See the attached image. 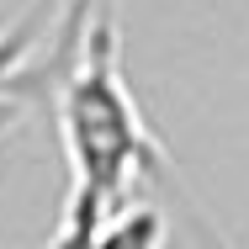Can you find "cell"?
Instances as JSON below:
<instances>
[{
	"mask_svg": "<svg viewBox=\"0 0 249 249\" xmlns=\"http://www.w3.org/2000/svg\"><path fill=\"white\" fill-rule=\"evenodd\" d=\"M164 244V212L154 207H122L111 223H101L85 244L74 249H159Z\"/></svg>",
	"mask_w": 249,
	"mask_h": 249,
	"instance_id": "obj_2",
	"label": "cell"
},
{
	"mask_svg": "<svg viewBox=\"0 0 249 249\" xmlns=\"http://www.w3.org/2000/svg\"><path fill=\"white\" fill-rule=\"evenodd\" d=\"M117 48H122L117 21L96 5L80 27L69 69L53 85L64 159H69V196H64V217H58V233L48 249L85 244L101 223H111L127 207L133 175L159 164V143L122 80Z\"/></svg>",
	"mask_w": 249,
	"mask_h": 249,
	"instance_id": "obj_1",
	"label": "cell"
},
{
	"mask_svg": "<svg viewBox=\"0 0 249 249\" xmlns=\"http://www.w3.org/2000/svg\"><path fill=\"white\" fill-rule=\"evenodd\" d=\"M74 5H96V0H64V32L80 27V21H74Z\"/></svg>",
	"mask_w": 249,
	"mask_h": 249,
	"instance_id": "obj_3",
	"label": "cell"
}]
</instances>
